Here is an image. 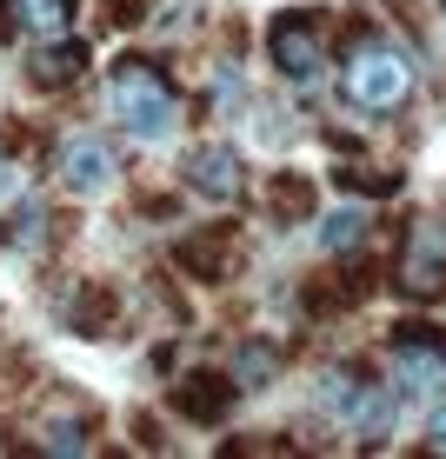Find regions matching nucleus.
<instances>
[{
	"mask_svg": "<svg viewBox=\"0 0 446 459\" xmlns=\"http://www.w3.org/2000/svg\"><path fill=\"white\" fill-rule=\"evenodd\" d=\"M346 100L366 107V114H393V107L413 93V67H407V54L400 47H387V40H360L354 47V60H346Z\"/></svg>",
	"mask_w": 446,
	"mask_h": 459,
	"instance_id": "f03ea898",
	"label": "nucleus"
},
{
	"mask_svg": "<svg viewBox=\"0 0 446 459\" xmlns=\"http://www.w3.org/2000/svg\"><path fill=\"white\" fill-rule=\"evenodd\" d=\"M67 320H74V333H114V320H120V293L107 287V280H87L81 293L67 299Z\"/></svg>",
	"mask_w": 446,
	"mask_h": 459,
	"instance_id": "1a4fd4ad",
	"label": "nucleus"
},
{
	"mask_svg": "<svg viewBox=\"0 0 446 459\" xmlns=\"http://www.w3.org/2000/svg\"><path fill=\"white\" fill-rule=\"evenodd\" d=\"M360 240H366V213H360V207L327 213V227H320V247H327V253H346V247H360Z\"/></svg>",
	"mask_w": 446,
	"mask_h": 459,
	"instance_id": "ddd939ff",
	"label": "nucleus"
},
{
	"mask_svg": "<svg viewBox=\"0 0 446 459\" xmlns=\"http://www.w3.org/2000/svg\"><path fill=\"white\" fill-rule=\"evenodd\" d=\"M233 379H220V373H187L180 386H173V413L180 420H194V426H220L233 413Z\"/></svg>",
	"mask_w": 446,
	"mask_h": 459,
	"instance_id": "0eeeda50",
	"label": "nucleus"
},
{
	"mask_svg": "<svg viewBox=\"0 0 446 459\" xmlns=\"http://www.w3.org/2000/svg\"><path fill=\"white\" fill-rule=\"evenodd\" d=\"M267 213L286 220V227H293V220H307V213H313V186L300 180V173H274V180H267Z\"/></svg>",
	"mask_w": 446,
	"mask_h": 459,
	"instance_id": "f8f14e48",
	"label": "nucleus"
},
{
	"mask_svg": "<svg viewBox=\"0 0 446 459\" xmlns=\"http://www.w3.org/2000/svg\"><path fill=\"white\" fill-rule=\"evenodd\" d=\"M400 293L413 299H446V240L440 233H407V253H400Z\"/></svg>",
	"mask_w": 446,
	"mask_h": 459,
	"instance_id": "39448f33",
	"label": "nucleus"
},
{
	"mask_svg": "<svg viewBox=\"0 0 446 459\" xmlns=\"http://www.w3.org/2000/svg\"><path fill=\"white\" fill-rule=\"evenodd\" d=\"M40 446L47 453H87L93 446V420H54V426H40Z\"/></svg>",
	"mask_w": 446,
	"mask_h": 459,
	"instance_id": "4468645a",
	"label": "nucleus"
},
{
	"mask_svg": "<svg viewBox=\"0 0 446 459\" xmlns=\"http://www.w3.org/2000/svg\"><path fill=\"white\" fill-rule=\"evenodd\" d=\"M81 67H87V47L81 40H60V47H40V54L27 60V81H34V87H67Z\"/></svg>",
	"mask_w": 446,
	"mask_h": 459,
	"instance_id": "9d476101",
	"label": "nucleus"
},
{
	"mask_svg": "<svg viewBox=\"0 0 446 459\" xmlns=\"http://www.w3.org/2000/svg\"><path fill=\"white\" fill-rule=\"evenodd\" d=\"M0 186H13V160H7V140H0Z\"/></svg>",
	"mask_w": 446,
	"mask_h": 459,
	"instance_id": "6ab92c4d",
	"label": "nucleus"
},
{
	"mask_svg": "<svg viewBox=\"0 0 446 459\" xmlns=\"http://www.w3.org/2000/svg\"><path fill=\"white\" fill-rule=\"evenodd\" d=\"M107 13H114L120 27H134V21H140V0H107Z\"/></svg>",
	"mask_w": 446,
	"mask_h": 459,
	"instance_id": "a211bd4d",
	"label": "nucleus"
},
{
	"mask_svg": "<svg viewBox=\"0 0 446 459\" xmlns=\"http://www.w3.org/2000/svg\"><path fill=\"white\" fill-rule=\"evenodd\" d=\"M13 247H47V207L40 200H27L21 213H13V233H7Z\"/></svg>",
	"mask_w": 446,
	"mask_h": 459,
	"instance_id": "2eb2a0df",
	"label": "nucleus"
},
{
	"mask_svg": "<svg viewBox=\"0 0 446 459\" xmlns=\"http://www.w3.org/2000/svg\"><path fill=\"white\" fill-rule=\"evenodd\" d=\"M114 114H120L127 134L167 140L173 120H180V100H173V87L161 81V67H147V60H120V74H114Z\"/></svg>",
	"mask_w": 446,
	"mask_h": 459,
	"instance_id": "f257e3e1",
	"label": "nucleus"
},
{
	"mask_svg": "<svg viewBox=\"0 0 446 459\" xmlns=\"http://www.w3.org/2000/svg\"><path fill=\"white\" fill-rule=\"evenodd\" d=\"M60 186L67 194H107L114 186V153H107V140H67L60 147Z\"/></svg>",
	"mask_w": 446,
	"mask_h": 459,
	"instance_id": "6e6552de",
	"label": "nucleus"
},
{
	"mask_svg": "<svg viewBox=\"0 0 446 459\" xmlns=\"http://www.w3.org/2000/svg\"><path fill=\"white\" fill-rule=\"evenodd\" d=\"M274 367H280V353H274V346H253V353H240V386L253 393V386H260V379L274 373Z\"/></svg>",
	"mask_w": 446,
	"mask_h": 459,
	"instance_id": "dca6fc26",
	"label": "nucleus"
},
{
	"mask_svg": "<svg viewBox=\"0 0 446 459\" xmlns=\"http://www.w3.org/2000/svg\"><path fill=\"white\" fill-rule=\"evenodd\" d=\"M267 47H274V67H280L293 87H313V81H320L327 40H320V21H313V13H280L274 34H267Z\"/></svg>",
	"mask_w": 446,
	"mask_h": 459,
	"instance_id": "7ed1b4c3",
	"label": "nucleus"
},
{
	"mask_svg": "<svg viewBox=\"0 0 446 459\" xmlns=\"http://www.w3.org/2000/svg\"><path fill=\"white\" fill-rule=\"evenodd\" d=\"M340 180H346V186H360V194H393V186H400V180H393V173H373V167H360V173L346 167Z\"/></svg>",
	"mask_w": 446,
	"mask_h": 459,
	"instance_id": "f3484780",
	"label": "nucleus"
},
{
	"mask_svg": "<svg viewBox=\"0 0 446 459\" xmlns=\"http://www.w3.org/2000/svg\"><path fill=\"white\" fill-rule=\"evenodd\" d=\"M74 0H7V27L21 34H67Z\"/></svg>",
	"mask_w": 446,
	"mask_h": 459,
	"instance_id": "9b49d317",
	"label": "nucleus"
},
{
	"mask_svg": "<svg viewBox=\"0 0 446 459\" xmlns=\"http://www.w3.org/2000/svg\"><path fill=\"white\" fill-rule=\"evenodd\" d=\"M187 186L206 200H240L247 194V160L233 147H194L187 153Z\"/></svg>",
	"mask_w": 446,
	"mask_h": 459,
	"instance_id": "423d86ee",
	"label": "nucleus"
},
{
	"mask_svg": "<svg viewBox=\"0 0 446 459\" xmlns=\"http://www.w3.org/2000/svg\"><path fill=\"white\" fill-rule=\"evenodd\" d=\"M433 439H446V413H433Z\"/></svg>",
	"mask_w": 446,
	"mask_h": 459,
	"instance_id": "aec40b11",
	"label": "nucleus"
},
{
	"mask_svg": "<svg viewBox=\"0 0 446 459\" xmlns=\"http://www.w3.org/2000/svg\"><path fill=\"white\" fill-rule=\"evenodd\" d=\"M173 260H180L194 280L220 287V280L233 273V260H240V233H233V227H200V233H187V240L173 247Z\"/></svg>",
	"mask_w": 446,
	"mask_h": 459,
	"instance_id": "20e7f679",
	"label": "nucleus"
}]
</instances>
